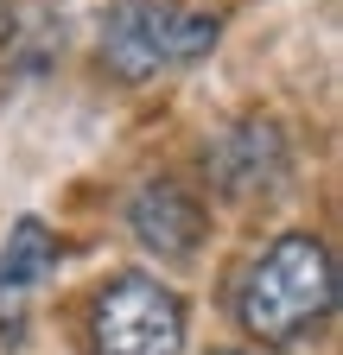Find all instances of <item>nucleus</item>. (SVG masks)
<instances>
[{"label": "nucleus", "mask_w": 343, "mask_h": 355, "mask_svg": "<svg viewBox=\"0 0 343 355\" xmlns=\"http://www.w3.org/2000/svg\"><path fill=\"white\" fill-rule=\"evenodd\" d=\"M235 318L267 349H299L337 318V260L318 235H274L235 286Z\"/></svg>", "instance_id": "nucleus-1"}, {"label": "nucleus", "mask_w": 343, "mask_h": 355, "mask_svg": "<svg viewBox=\"0 0 343 355\" xmlns=\"http://www.w3.org/2000/svg\"><path fill=\"white\" fill-rule=\"evenodd\" d=\"M217 13H191L172 0H115L102 13V64L121 83H147L159 70H185L217 51Z\"/></svg>", "instance_id": "nucleus-2"}, {"label": "nucleus", "mask_w": 343, "mask_h": 355, "mask_svg": "<svg viewBox=\"0 0 343 355\" xmlns=\"http://www.w3.org/2000/svg\"><path fill=\"white\" fill-rule=\"evenodd\" d=\"M96 355H185V298L153 273H115L90 304Z\"/></svg>", "instance_id": "nucleus-3"}, {"label": "nucleus", "mask_w": 343, "mask_h": 355, "mask_svg": "<svg viewBox=\"0 0 343 355\" xmlns=\"http://www.w3.org/2000/svg\"><path fill=\"white\" fill-rule=\"evenodd\" d=\"M286 140L274 121H242L229 127L217 146H210V184L235 203H254V197H274L286 184Z\"/></svg>", "instance_id": "nucleus-4"}, {"label": "nucleus", "mask_w": 343, "mask_h": 355, "mask_svg": "<svg viewBox=\"0 0 343 355\" xmlns=\"http://www.w3.org/2000/svg\"><path fill=\"white\" fill-rule=\"evenodd\" d=\"M127 229H134V241L159 260H191L197 241H203V203L172 184V178H159V184H147L134 203H127Z\"/></svg>", "instance_id": "nucleus-5"}, {"label": "nucleus", "mask_w": 343, "mask_h": 355, "mask_svg": "<svg viewBox=\"0 0 343 355\" xmlns=\"http://www.w3.org/2000/svg\"><path fill=\"white\" fill-rule=\"evenodd\" d=\"M51 266H58V235L38 216H19L0 248V292H32L38 279H51Z\"/></svg>", "instance_id": "nucleus-6"}, {"label": "nucleus", "mask_w": 343, "mask_h": 355, "mask_svg": "<svg viewBox=\"0 0 343 355\" xmlns=\"http://www.w3.org/2000/svg\"><path fill=\"white\" fill-rule=\"evenodd\" d=\"M217 355H248V349H217Z\"/></svg>", "instance_id": "nucleus-7"}]
</instances>
